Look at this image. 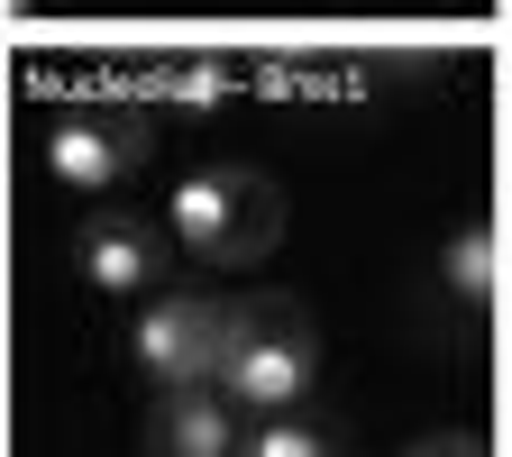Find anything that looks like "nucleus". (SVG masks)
Masks as SVG:
<instances>
[{"label": "nucleus", "instance_id": "f257e3e1", "mask_svg": "<svg viewBox=\"0 0 512 457\" xmlns=\"http://www.w3.org/2000/svg\"><path fill=\"white\" fill-rule=\"evenodd\" d=\"M174 229H183V247H202V256H220V266H256V256L275 247V183H256V174H229V165H211V174H183L174 183Z\"/></svg>", "mask_w": 512, "mask_h": 457}, {"label": "nucleus", "instance_id": "f03ea898", "mask_svg": "<svg viewBox=\"0 0 512 457\" xmlns=\"http://www.w3.org/2000/svg\"><path fill=\"white\" fill-rule=\"evenodd\" d=\"M220 375H229L238 403L284 412L302 384H311V320L284 311V302H247V311H229V357H220Z\"/></svg>", "mask_w": 512, "mask_h": 457}, {"label": "nucleus", "instance_id": "7ed1b4c3", "mask_svg": "<svg viewBox=\"0 0 512 457\" xmlns=\"http://www.w3.org/2000/svg\"><path fill=\"white\" fill-rule=\"evenodd\" d=\"M138 357H147V375H165V384L220 375V357H229V311H220V302H156V311L138 320Z\"/></svg>", "mask_w": 512, "mask_h": 457}, {"label": "nucleus", "instance_id": "20e7f679", "mask_svg": "<svg viewBox=\"0 0 512 457\" xmlns=\"http://www.w3.org/2000/svg\"><path fill=\"white\" fill-rule=\"evenodd\" d=\"M46 156H55V174H64V183L101 192V183H110V174L128 165V138H110V119H64Z\"/></svg>", "mask_w": 512, "mask_h": 457}, {"label": "nucleus", "instance_id": "39448f33", "mask_svg": "<svg viewBox=\"0 0 512 457\" xmlns=\"http://www.w3.org/2000/svg\"><path fill=\"white\" fill-rule=\"evenodd\" d=\"M147 266H156L147 238H138V229H119V220L83 238V284H101V293H138V284H147Z\"/></svg>", "mask_w": 512, "mask_h": 457}, {"label": "nucleus", "instance_id": "423d86ee", "mask_svg": "<svg viewBox=\"0 0 512 457\" xmlns=\"http://www.w3.org/2000/svg\"><path fill=\"white\" fill-rule=\"evenodd\" d=\"M174 457H211V448H229V412L211 403V394H183L174 412H165V430H156Z\"/></svg>", "mask_w": 512, "mask_h": 457}, {"label": "nucleus", "instance_id": "0eeeda50", "mask_svg": "<svg viewBox=\"0 0 512 457\" xmlns=\"http://www.w3.org/2000/svg\"><path fill=\"white\" fill-rule=\"evenodd\" d=\"M448 284H458L467 302H485V284H494V238L485 229H458V247H448Z\"/></svg>", "mask_w": 512, "mask_h": 457}, {"label": "nucleus", "instance_id": "6e6552de", "mask_svg": "<svg viewBox=\"0 0 512 457\" xmlns=\"http://www.w3.org/2000/svg\"><path fill=\"white\" fill-rule=\"evenodd\" d=\"M256 448H266V457H293V448H302V457H311L320 439H311V430H293V421H275V430H256Z\"/></svg>", "mask_w": 512, "mask_h": 457}]
</instances>
